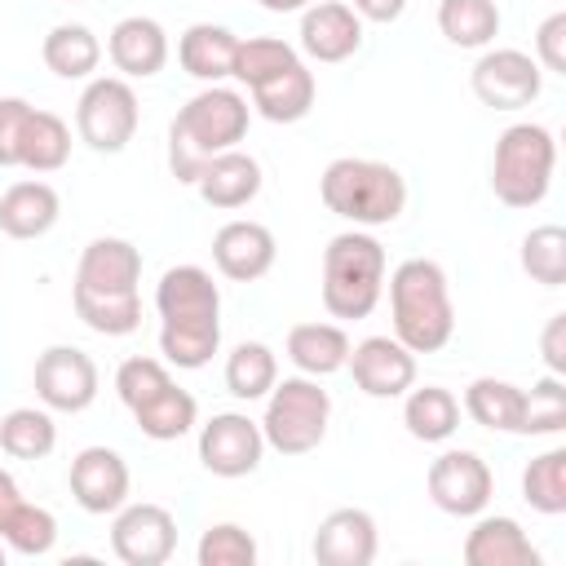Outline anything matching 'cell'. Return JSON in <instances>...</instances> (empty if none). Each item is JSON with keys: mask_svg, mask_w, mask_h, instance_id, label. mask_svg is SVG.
<instances>
[{"mask_svg": "<svg viewBox=\"0 0 566 566\" xmlns=\"http://www.w3.org/2000/svg\"><path fill=\"white\" fill-rule=\"evenodd\" d=\"M438 31L455 49H486L500 35V9H495V0H442Z\"/></svg>", "mask_w": 566, "mask_h": 566, "instance_id": "1f68e13d", "label": "cell"}, {"mask_svg": "<svg viewBox=\"0 0 566 566\" xmlns=\"http://www.w3.org/2000/svg\"><path fill=\"white\" fill-rule=\"evenodd\" d=\"M522 500H526L535 513H544V517L566 513V451H562V447L535 455V460L522 469Z\"/></svg>", "mask_w": 566, "mask_h": 566, "instance_id": "e575fe53", "label": "cell"}, {"mask_svg": "<svg viewBox=\"0 0 566 566\" xmlns=\"http://www.w3.org/2000/svg\"><path fill=\"white\" fill-rule=\"evenodd\" d=\"M66 159H71V128H66L53 111H35V106H31L27 128H22L18 168H31V172H57Z\"/></svg>", "mask_w": 566, "mask_h": 566, "instance_id": "4dcf8cb0", "label": "cell"}, {"mask_svg": "<svg viewBox=\"0 0 566 566\" xmlns=\"http://www.w3.org/2000/svg\"><path fill=\"white\" fill-rule=\"evenodd\" d=\"M274 252H279L274 248V234L261 221H226L212 234V261L234 283H252V279L270 274Z\"/></svg>", "mask_w": 566, "mask_h": 566, "instance_id": "ac0fdd59", "label": "cell"}, {"mask_svg": "<svg viewBox=\"0 0 566 566\" xmlns=\"http://www.w3.org/2000/svg\"><path fill=\"white\" fill-rule=\"evenodd\" d=\"M469 566H539V548L513 517H482L464 539Z\"/></svg>", "mask_w": 566, "mask_h": 566, "instance_id": "cb8c5ba5", "label": "cell"}, {"mask_svg": "<svg viewBox=\"0 0 566 566\" xmlns=\"http://www.w3.org/2000/svg\"><path fill=\"white\" fill-rule=\"evenodd\" d=\"M0 566H4V544H0Z\"/></svg>", "mask_w": 566, "mask_h": 566, "instance_id": "7dc6e473", "label": "cell"}, {"mask_svg": "<svg viewBox=\"0 0 566 566\" xmlns=\"http://www.w3.org/2000/svg\"><path fill=\"white\" fill-rule=\"evenodd\" d=\"M199 566H252L256 562V539L239 522H217L199 539Z\"/></svg>", "mask_w": 566, "mask_h": 566, "instance_id": "f35d334b", "label": "cell"}, {"mask_svg": "<svg viewBox=\"0 0 566 566\" xmlns=\"http://www.w3.org/2000/svg\"><path fill=\"white\" fill-rule=\"evenodd\" d=\"M522 270L544 287H562L566 283V230L562 226H535L522 239Z\"/></svg>", "mask_w": 566, "mask_h": 566, "instance_id": "d590c367", "label": "cell"}, {"mask_svg": "<svg viewBox=\"0 0 566 566\" xmlns=\"http://www.w3.org/2000/svg\"><path fill=\"white\" fill-rule=\"evenodd\" d=\"M287 358L296 363L301 376H314V380L332 376L349 358V336L336 323H296L287 332Z\"/></svg>", "mask_w": 566, "mask_h": 566, "instance_id": "484cf974", "label": "cell"}, {"mask_svg": "<svg viewBox=\"0 0 566 566\" xmlns=\"http://www.w3.org/2000/svg\"><path fill=\"white\" fill-rule=\"evenodd\" d=\"M111 548L124 566H164L177 548V517L164 504H119L111 522Z\"/></svg>", "mask_w": 566, "mask_h": 566, "instance_id": "30bf717a", "label": "cell"}, {"mask_svg": "<svg viewBox=\"0 0 566 566\" xmlns=\"http://www.w3.org/2000/svg\"><path fill=\"white\" fill-rule=\"evenodd\" d=\"M27 115H31V102H22V97H0V168H18Z\"/></svg>", "mask_w": 566, "mask_h": 566, "instance_id": "60d3db41", "label": "cell"}, {"mask_svg": "<svg viewBox=\"0 0 566 566\" xmlns=\"http://www.w3.org/2000/svg\"><path fill=\"white\" fill-rule=\"evenodd\" d=\"M274 380H279V358H274L270 345L243 340V345L230 349V358H226V389L234 398L256 402V398H265L274 389Z\"/></svg>", "mask_w": 566, "mask_h": 566, "instance_id": "d6a6232c", "label": "cell"}, {"mask_svg": "<svg viewBox=\"0 0 566 566\" xmlns=\"http://www.w3.org/2000/svg\"><path fill=\"white\" fill-rule=\"evenodd\" d=\"M522 407H526V389H517L509 380H495V376H478L464 389V411L482 429H495V433H517L522 429Z\"/></svg>", "mask_w": 566, "mask_h": 566, "instance_id": "f1b7e54d", "label": "cell"}, {"mask_svg": "<svg viewBox=\"0 0 566 566\" xmlns=\"http://www.w3.org/2000/svg\"><path fill=\"white\" fill-rule=\"evenodd\" d=\"M535 62H544V71L566 75V13H548L535 31Z\"/></svg>", "mask_w": 566, "mask_h": 566, "instance_id": "b9f144b4", "label": "cell"}, {"mask_svg": "<svg viewBox=\"0 0 566 566\" xmlns=\"http://www.w3.org/2000/svg\"><path fill=\"white\" fill-rule=\"evenodd\" d=\"M0 539H4L13 553H22V557H44V553L53 548V539H57V522H53L49 509L22 500V504L13 509V517L0 526Z\"/></svg>", "mask_w": 566, "mask_h": 566, "instance_id": "8d00e7d4", "label": "cell"}, {"mask_svg": "<svg viewBox=\"0 0 566 566\" xmlns=\"http://www.w3.org/2000/svg\"><path fill=\"white\" fill-rule=\"evenodd\" d=\"M318 195H323L327 212H336V217H345L354 226H389L407 208L402 172L394 164L354 159V155H340V159H332L323 168Z\"/></svg>", "mask_w": 566, "mask_h": 566, "instance_id": "5b68a950", "label": "cell"}, {"mask_svg": "<svg viewBox=\"0 0 566 566\" xmlns=\"http://www.w3.org/2000/svg\"><path fill=\"white\" fill-rule=\"evenodd\" d=\"M195 186H199V199H203L208 208L230 212V208H243V203H252V199L261 195V164H256L248 150L234 146V150L212 155V159L199 168Z\"/></svg>", "mask_w": 566, "mask_h": 566, "instance_id": "ffe728a7", "label": "cell"}, {"mask_svg": "<svg viewBox=\"0 0 566 566\" xmlns=\"http://www.w3.org/2000/svg\"><path fill=\"white\" fill-rule=\"evenodd\" d=\"M385 292V248L367 230H345L323 248V305L332 318H367Z\"/></svg>", "mask_w": 566, "mask_h": 566, "instance_id": "8992f818", "label": "cell"}, {"mask_svg": "<svg viewBox=\"0 0 566 566\" xmlns=\"http://www.w3.org/2000/svg\"><path fill=\"white\" fill-rule=\"evenodd\" d=\"M62 199L49 181H13L0 195V230L9 239H40L57 226Z\"/></svg>", "mask_w": 566, "mask_h": 566, "instance_id": "603a6c76", "label": "cell"}, {"mask_svg": "<svg viewBox=\"0 0 566 566\" xmlns=\"http://www.w3.org/2000/svg\"><path fill=\"white\" fill-rule=\"evenodd\" d=\"M318 566H371L376 557V522L367 509H332L314 531Z\"/></svg>", "mask_w": 566, "mask_h": 566, "instance_id": "d6986e66", "label": "cell"}, {"mask_svg": "<svg viewBox=\"0 0 566 566\" xmlns=\"http://www.w3.org/2000/svg\"><path fill=\"white\" fill-rule=\"evenodd\" d=\"M345 367L367 398H398L416 380V354L394 336H367V340L349 345Z\"/></svg>", "mask_w": 566, "mask_h": 566, "instance_id": "9a60e30c", "label": "cell"}, {"mask_svg": "<svg viewBox=\"0 0 566 566\" xmlns=\"http://www.w3.org/2000/svg\"><path fill=\"white\" fill-rule=\"evenodd\" d=\"M172 376H168V367L159 363V358H124L119 363V371H115V394H119V402L133 411V407H142L150 394H159L164 385H168Z\"/></svg>", "mask_w": 566, "mask_h": 566, "instance_id": "ab89813d", "label": "cell"}, {"mask_svg": "<svg viewBox=\"0 0 566 566\" xmlns=\"http://www.w3.org/2000/svg\"><path fill=\"white\" fill-rule=\"evenodd\" d=\"M566 429V385L562 376H544L526 389V407H522V429L517 433H562Z\"/></svg>", "mask_w": 566, "mask_h": 566, "instance_id": "74e56055", "label": "cell"}, {"mask_svg": "<svg viewBox=\"0 0 566 566\" xmlns=\"http://www.w3.org/2000/svg\"><path fill=\"white\" fill-rule=\"evenodd\" d=\"M261 9H270V13H296V9H310V4H318V0H256Z\"/></svg>", "mask_w": 566, "mask_h": 566, "instance_id": "bcb514c9", "label": "cell"}, {"mask_svg": "<svg viewBox=\"0 0 566 566\" xmlns=\"http://www.w3.org/2000/svg\"><path fill=\"white\" fill-rule=\"evenodd\" d=\"M71 495L84 513H115L128 500V464L111 447H84L71 460Z\"/></svg>", "mask_w": 566, "mask_h": 566, "instance_id": "2e32d148", "label": "cell"}, {"mask_svg": "<svg viewBox=\"0 0 566 566\" xmlns=\"http://www.w3.org/2000/svg\"><path fill=\"white\" fill-rule=\"evenodd\" d=\"M195 416H199V402H195V394H186L177 380H168L159 394H150L142 407H133L137 429H142L146 438H155V442H172V438L190 433V429H195Z\"/></svg>", "mask_w": 566, "mask_h": 566, "instance_id": "f546056e", "label": "cell"}, {"mask_svg": "<svg viewBox=\"0 0 566 566\" xmlns=\"http://www.w3.org/2000/svg\"><path fill=\"white\" fill-rule=\"evenodd\" d=\"M40 53H44V66H49L53 75H62V80H84V75H93L97 62H102V44H97V35H93L84 22H57V27L44 35Z\"/></svg>", "mask_w": 566, "mask_h": 566, "instance_id": "83f0119b", "label": "cell"}, {"mask_svg": "<svg viewBox=\"0 0 566 566\" xmlns=\"http://www.w3.org/2000/svg\"><path fill=\"white\" fill-rule=\"evenodd\" d=\"M234 49H239V35L217 27V22H195L186 27V35L177 40V57H181V71L203 80V84H217L230 75L234 66Z\"/></svg>", "mask_w": 566, "mask_h": 566, "instance_id": "d4e9b609", "label": "cell"}, {"mask_svg": "<svg viewBox=\"0 0 566 566\" xmlns=\"http://www.w3.org/2000/svg\"><path fill=\"white\" fill-rule=\"evenodd\" d=\"M539 349H544L548 371L562 376V371H566V314H553V318H548V327H544V336H539Z\"/></svg>", "mask_w": 566, "mask_h": 566, "instance_id": "7bdbcfd3", "label": "cell"}, {"mask_svg": "<svg viewBox=\"0 0 566 566\" xmlns=\"http://www.w3.org/2000/svg\"><path fill=\"white\" fill-rule=\"evenodd\" d=\"M35 398L49 411H84L97 398V363L75 345H49L35 358Z\"/></svg>", "mask_w": 566, "mask_h": 566, "instance_id": "7c38bea8", "label": "cell"}, {"mask_svg": "<svg viewBox=\"0 0 566 566\" xmlns=\"http://www.w3.org/2000/svg\"><path fill=\"white\" fill-rule=\"evenodd\" d=\"M137 119H142L137 93L119 75L93 80L75 102V133H80V142H88L102 155L124 150L133 142V133H137Z\"/></svg>", "mask_w": 566, "mask_h": 566, "instance_id": "9c48e42d", "label": "cell"}, {"mask_svg": "<svg viewBox=\"0 0 566 566\" xmlns=\"http://www.w3.org/2000/svg\"><path fill=\"white\" fill-rule=\"evenodd\" d=\"M389 314L394 340L411 354H433L455 332V305L447 287V270L429 256H411L389 274Z\"/></svg>", "mask_w": 566, "mask_h": 566, "instance_id": "277c9868", "label": "cell"}, {"mask_svg": "<svg viewBox=\"0 0 566 566\" xmlns=\"http://www.w3.org/2000/svg\"><path fill=\"white\" fill-rule=\"evenodd\" d=\"M142 252L128 239L102 234L80 252L75 265V314L97 336H128L142 327Z\"/></svg>", "mask_w": 566, "mask_h": 566, "instance_id": "6da1fadb", "label": "cell"}, {"mask_svg": "<svg viewBox=\"0 0 566 566\" xmlns=\"http://www.w3.org/2000/svg\"><path fill=\"white\" fill-rule=\"evenodd\" d=\"M314 93H318V88H314V71L296 57V62H287L283 71H274V75H265V80L252 84V106H256L270 124H296V119L310 115Z\"/></svg>", "mask_w": 566, "mask_h": 566, "instance_id": "7402d4cb", "label": "cell"}, {"mask_svg": "<svg viewBox=\"0 0 566 566\" xmlns=\"http://www.w3.org/2000/svg\"><path fill=\"white\" fill-rule=\"evenodd\" d=\"M349 9L367 22H394L407 9V0H349Z\"/></svg>", "mask_w": 566, "mask_h": 566, "instance_id": "ee69618b", "label": "cell"}, {"mask_svg": "<svg viewBox=\"0 0 566 566\" xmlns=\"http://www.w3.org/2000/svg\"><path fill=\"white\" fill-rule=\"evenodd\" d=\"M248 97L221 84H208L203 93H195L177 119L168 124V172L186 186H195L199 168L221 155L234 150L248 137Z\"/></svg>", "mask_w": 566, "mask_h": 566, "instance_id": "3957f363", "label": "cell"}, {"mask_svg": "<svg viewBox=\"0 0 566 566\" xmlns=\"http://www.w3.org/2000/svg\"><path fill=\"white\" fill-rule=\"evenodd\" d=\"M495 491V478L478 451H442L429 464V500L451 517H478Z\"/></svg>", "mask_w": 566, "mask_h": 566, "instance_id": "4fadbf2b", "label": "cell"}, {"mask_svg": "<svg viewBox=\"0 0 566 566\" xmlns=\"http://www.w3.org/2000/svg\"><path fill=\"white\" fill-rule=\"evenodd\" d=\"M106 53H111L115 71H124L128 80H150L168 62V31L155 18H142V13L124 18V22H115V31L106 40Z\"/></svg>", "mask_w": 566, "mask_h": 566, "instance_id": "44dd1931", "label": "cell"}, {"mask_svg": "<svg viewBox=\"0 0 566 566\" xmlns=\"http://www.w3.org/2000/svg\"><path fill=\"white\" fill-rule=\"evenodd\" d=\"M265 398L270 402H265V416H261V438L279 455H305L327 438L332 398H327V389H318L314 376L274 380V389Z\"/></svg>", "mask_w": 566, "mask_h": 566, "instance_id": "ba28073f", "label": "cell"}, {"mask_svg": "<svg viewBox=\"0 0 566 566\" xmlns=\"http://www.w3.org/2000/svg\"><path fill=\"white\" fill-rule=\"evenodd\" d=\"M155 310L164 318L159 327V354L172 367H203L212 363L221 345V292L203 265H172L164 270L155 287Z\"/></svg>", "mask_w": 566, "mask_h": 566, "instance_id": "7a4b0ae2", "label": "cell"}, {"mask_svg": "<svg viewBox=\"0 0 566 566\" xmlns=\"http://www.w3.org/2000/svg\"><path fill=\"white\" fill-rule=\"evenodd\" d=\"M402 424L416 442H447L460 429V398L442 385L411 389L402 402Z\"/></svg>", "mask_w": 566, "mask_h": 566, "instance_id": "4316f807", "label": "cell"}, {"mask_svg": "<svg viewBox=\"0 0 566 566\" xmlns=\"http://www.w3.org/2000/svg\"><path fill=\"white\" fill-rule=\"evenodd\" d=\"M363 44V18L340 0H318L301 18V49L314 62H345Z\"/></svg>", "mask_w": 566, "mask_h": 566, "instance_id": "e0dca14e", "label": "cell"}, {"mask_svg": "<svg viewBox=\"0 0 566 566\" xmlns=\"http://www.w3.org/2000/svg\"><path fill=\"white\" fill-rule=\"evenodd\" d=\"M557 168V142L544 124H513L500 133L491 155V190L509 208H535Z\"/></svg>", "mask_w": 566, "mask_h": 566, "instance_id": "52a82bcc", "label": "cell"}, {"mask_svg": "<svg viewBox=\"0 0 566 566\" xmlns=\"http://www.w3.org/2000/svg\"><path fill=\"white\" fill-rule=\"evenodd\" d=\"M57 447V424L40 407H13L0 420V451L13 460H44Z\"/></svg>", "mask_w": 566, "mask_h": 566, "instance_id": "836d02e7", "label": "cell"}, {"mask_svg": "<svg viewBox=\"0 0 566 566\" xmlns=\"http://www.w3.org/2000/svg\"><path fill=\"white\" fill-rule=\"evenodd\" d=\"M473 97L491 111H522L539 97V62L522 49H486L473 62Z\"/></svg>", "mask_w": 566, "mask_h": 566, "instance_id": "8fae6325", "label": "cell"}, {"mask_svg": "<svg viewBox=\"0 0 566 566\" xmlns=\"http://www.w3.org/2000/svg\"><path fill=\"white\" fill-rule=\"evenodd\" d=\"M22 504V491H18V482H13V473H4L0 469V526L13 517V509Z\"/></svg>", "mask_w": 566, "mask_h": 566, "instance_id": "f6af8a7d", "label": "cell"}, {"mask_svg": "<svg viewBox=\"0 0 566 566\" xmlns=\"http://www.w3.org/2000/svg\"><path fill=\"white\" fill-rule=\"evenodd\" d=\"M261 451H265L261 424L239 416V411H221V416H212L199 429V460L217 478H248V473H256Z\"/></svg>", "mask_w": 566, "mask_h": 566, "instance_id": "5bb4252c", "label": "cell"}]
</instances>
